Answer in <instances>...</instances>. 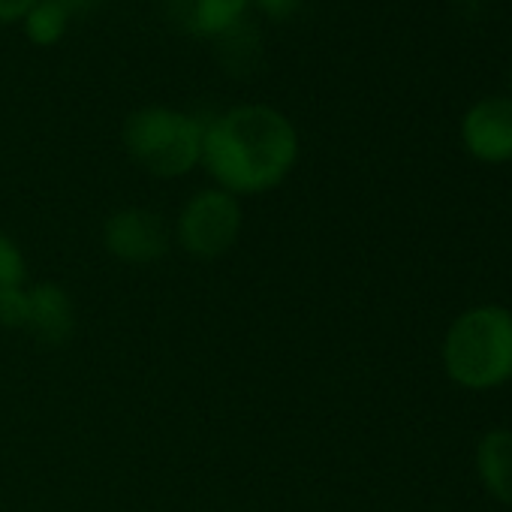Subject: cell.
<instances>
[{
	"label": "cell",
	"instance_id": "obj_1",
	"mask_svg": "<svg viewBox=\"0 0 512 512\" xmlns=\"http://www.w3.org/2000/svg\"><path fill=\"white\" fill-rule=\"evenodd\" d=\"M296 160L299 130L269 103H241L205 121L199 163L232 196L278 187Z\"/></svg>",
	"mask_w": 512,
	"mask_h": 512
},
{
	"label": "cell",
	"instance_id": "obj_2",
	"mask_svg": "<svg viewBox=\"0 0 512 512\" xmlns=\"http://www.w3.org/2000/svg\"><path fill=\"white\" fill-rule=\"evenodd\" d=\"M446 377L467 392H494L512 383V311L473 305L461 311L440 344Z\"/></svg>",
	"mask_w": 512,
	"mask_h": 512
},
{
	"label": "cell",
	"instance_id": "obj_3",
	"mask_svg": "<svg viewBox=\"0 0 512 512\" xmlns=\"http://www.w3.org/2000/svg\"><path fill=\"white\" fill-rule=\"evenodd\" d=\"M205 121L172 109V106H142L121 130L124 148L136 166L157 178H181L202 160Z\"/></svg>",
	"mask_w": 512,
	"mask_h": 512
},
{
	"label": "cell",
	"instance_id": "obj_4",
	"mask_svg": "<svg viewBox=\"0 0 512 512\" xmlns=\"http://www.w3.org/2000/svg\"><path fill=\"white\" fill-rule=\"evenodd\" d=\"M241 232V202L238 196L214 187L196 193L178 217V241L199 260L223 256Z\"/></svg>",
	"mask_w": 512,
	"mask_h": 512
},
{
	"label": "cell",
	"instance_id": "obj_5",
	"mask_svg": "<svg viewBox=\"0 0 512 512\" xmlns=\"http://www.w3.org/2000/svg\"><path fill=\"white\" fill-rule=\"evenodd\" d=\"M103 241L109 253L121 263L145 266L154 263L169 247V229L157 211L148 208H121L103 226Z\"/></svg>",
	"mask_w": 512,
	"mask_h": 512
},
{
	"label": "cell",
	"instance_id": "obj_6",
	"mask_svg": "<svg viewBox=\"0 0 512 512\" xmlns=\"http://www.w3.org/2000/svg\"><path fill=\"white\" fill-rule=\"evenodd\" d=\"M464 151L488 166L512 160V97H482L461 118Z\"/></svg>",
	"mask_w": 512,
	"mask_h": 512
},
{
	"label": "cell",
	"instance_id": "obj_7",
	"mask_svg": "<svg viewBox=\"0 0 512 512\" xmlns=\"http://www.w3.org/2000/svg\"><path fill=\"white\" fill-rule=\"evenodd\" d=\"M250 0H166V19L190 40H220L247 22Z\"/></svg>",
	"mask_w": 512,
	"mask_h": 512
},
{
	"label": "cell",
	"instance_id": "obj_8",
	"mask_svg": "<svg viewBox=\"0 0 512 512\" xmlns=\"http://www.w3.org/2000/svg\"><path fill=\"white\" fill-rule=\"evenodd\" d=\"M28 293V332L49 347H61L70 341L76 329V308L64 287L58 284H37Z\"/></svg>",
	"mask_w": 512,
	"mask_h": 512
},
{
	"label": "cell",
	"instance_id": "obj_9",
	"mask_svg": "<svg viewBox=\"0 0 512 512\" xmlns=\"http://www.w3.org/2000/svg\"><path fill=\"white\" fill-rule=\"evenodd\" d=\"M473 464L488 497L512 509V428H488L476 443Z\"/></svg>",
	"mask_w": 512,
	"mask_h": 512
},
{
	"label": "cell",
	"instance_id": "obj_10",
	"mask_svg": "<svg viewBox=\"0 0 512 512\" xmlns=\"http://www.w3.org/2000/svg\"><path fill=\"white\" fill-rule=\"evenodd\" d=\"M214 55L217 64L235 76V79H247L250 73L260 70L263 64V37L253 25L241 22L238 28H232L229 34H223L220 40H214Z\"/></svg>",
	"mask_w": 512,
	"mask_h": 512
},
{
	"label": "cell",
	"instance_id": "obj_11",
	"mask_svg": "<svg viewBox=\"0 0 512 512\" xmlns=\"http://www.w3.org/2000/svg\"><path fill=\"white\" fill-rule=\"evenodd\" d=\"M70 25H73V16L61 4H55V0H40V4L25 16L22 31H25L31 46L52 49L67 37Z\"/></svg>",
	"mask_w": 512,
	"mask_h": 512
},
{
	"label": "cell",
	"instance_id": "obj_12",
	"mask_svg": "<svg viewBox=\"0 0 512 512\" xmlns=\"http://www.w3.org/2000/svg\"><path fill=\"white\" fill-rule=\"evenodd\" d=\"M22 281H25V256L13 238L0 232V296L22 290Z\"/></svg>",
	"mask_w": 512,
	"mask_h": 512
},
{
	"label": "cell",
	"instance_id": "obj_13",
	"mask_svg": "<svg viewBox=\"0 0 512 512\" xmlns=\"http://www.w3.org/2000/svg\"><path fill=\"white\" fill-rule=\"evenodd\" d=\"M0 323L10 329L28 326V293L25 290H13L7 296H0Z\"/></svg>",
	"mask_w": 512,
	"mask_h": 512
},
{
	"label": "cell",
	"instance_id": "obj_14",
	"mask_svg": "<svg viewBox=\"0 0 512 512\" xmlns=\"http://www.w3.org/2000/svg\"><path fill=\"white\" fill-rule=\"evenodd\" d=\"M305 0H250V10H256L260 16H266L269 22L281 25L299 16Z\"/></svg>",
	"mask_w": 512,
	"mask_h": 512
},
{
	"label": "cell",
	"instance_id": "obj_15",
	"mask_svg": "<svg viewBox=\"0 0 512 512\" xmlns=\"http://www.w3.org/2000/svg\"><path fill=\"white\" fill-rule=\"evenodd\" d=\"M40 4V0H0V28L22 25L25 16Z\"/></svg>",
	"mask_w": 512,
	"mask_h": 512
},
{
	"label": "cell",
	"instance_id": "obj_16",
	"mask_svg": "<svg viewBox=\"0 0 512 512\" xmlns=\"http://www.w3.org/2000/svg\"><path fill=\"white\" fill-rule=\"evenodd\" d=\"M55 4H61V7H64V10H67L73 19H76V16H85V13H91V10L100 4V0H55Z\"/></svg>",
	"mask_w": 512,
	"mask_h": 512
},
{
	"label": "cell",
	"instance_id": "obj_17",
	"mask_svg": "<svg viewBox=\"0 0 512 512\" xmlns=\"http://www.w3.org/2000/svg\"><path fill=\"white\" fill-rule=\"evenodd\" d=\"M509 91H512V73H509ZM512 97V94H509Z\"/></svg>",
	"mask_w": 512,
	"mask_h": 512
}]
</instances>
